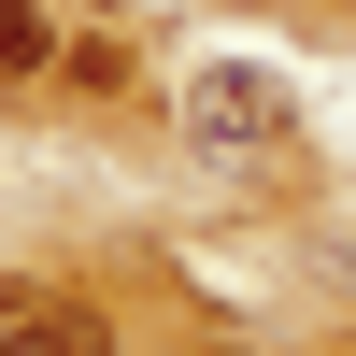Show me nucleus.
Returning a JSON list of instances; mask_svg holds the SVG:
<instances>
[{
	"instance_id": "obj_1",
	"label": "nucleus",
	"mask_w": 356,
	"mask_h": 356,
	"mask_svg": "<svg viewBox=\"0 0 356 356\" xmlns=\"http://www.w3.org/2000/svg\"><path fill=\"white\" fill-rule=\"evenodd\" d=\"M0 356H114V328H100V300H72V285H0Z\"/></svg>"
},
{
	"instance_id": "obj_2",
	"label": "nucleus",
	"mask_w": 356,
	"mask_h": 356,
	"mask_svg": "<svg viewBox=\"0 0 356 356\" xmlns=\"http://www.w3.org/2000/svg\"><path fill=\"white\" fill-rule=\"evenodd\" d=\"M186 129L200 143H285V86L257 72V57H214V72L186 86Z\"/></svg>"
}]
</instances>
